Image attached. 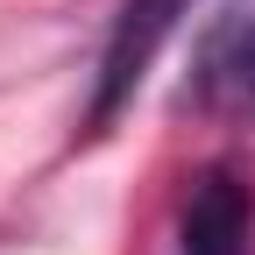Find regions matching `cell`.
<instances>
[{
  "label": "cell",
  "instance_id": "obj_3",
  "mask_svg": "<svg viewBox=\"0 0 255 255\" xmlns=\"http://www.w3.org/2000/svg\"><path fill=\"white\" fill-rule=\"evenodd\" d=\"M191 100L199 107H234L255 100V7H234L206 28L199 64H191Z\"/></svg>",
  "mask_w": 255,
  "mask_h": 255
},
{
  "label": "cell",
  "instance_id": "obj_2",
  "mask_svg": "<svg viewBox=\"0 0 255 255\" xmlns=\"http://www.w3.org/2000/svg\"><path fill=\"white\" fill-rule=\"evenodd\" d=\"M248 227H255V184L227 163L199 170V184L177 213V248L184 255H248Z\"/></svg>",
  "mask_w": 255,
  "mask_h": 255
},
{
  "label": "cell",
  "instance_id": "obj_1",
  "mask_svg": "<svg viewBox=\"0 0 255 255\" xmlns=\"http://www.w3.org/2000/svg\"><path fill=\"white\" fill-rule=\"evenodd\" d=\"M191 14V0H128L121 21H114V36H107V57H100V92H92V128H107L121 107H128V92L142 85L149 71V57L163 50V36Z\"/></svg>",
  "mask_w": 255,
  "mask_h": 255
}]
</instances>
